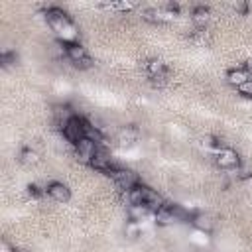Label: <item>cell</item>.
<instances>
[{
  "label": "cell",
  "instance_id": "6da1fadb",
  "mask_svg": "<svg viewBox=\"0 0 252 252\" xmlns=\"http://www.w3.org/2000/svg\"><path fill=\"white\" fill-rule=\"evenodd\" d=\"M45 20L49 24V28L57 33V37L61 39V43H71V41H77V28L75 24L71 22V18L57 6H47L45 8Z\"/></svg>",
  "mask_w": 252,
  "mask_h": 252
},
{
  "label": "cell",
  "instance_id": "7a4b0ae2",
  "mask_svg": "<svg viewBox=\"0 0 252 252\" xmlns=\"http://www.w3.org/2000/svg\"><path fill=\"white\" fill-rule=\"evenodd\" d=\"M61 47H63V55H65L77 69H91V67H93V57L89 55V51H87L79 41L61 43Z\"/></svg>",
  "mask_w": 252,
  "mask_h": 252
},
{
  "label": "cell",
  "instance_id": "3957f363",
  "mask_svg": "<svg viewBox=\"0 0 252 252\" xmlns=\"http://www.w3.org/2000/svg\"><path fill=\"white\" fill-rule=\"evenodd\" d=\"M61 132H63V138H65L67 142H71L73 146L79 144V142L85 138V118L75 114V116L61 128Z\"/></svg>",
  "mask_w": 252,
  "mask_h": 252
},
{
  "label": "cell",
  "instance_id": "277c9868",
  "mask_svg": "<svg viewBox=\"0 0 252 252\" xmlns=\"http://www.w3.org/2000/svg\"><path fill=\"white\" fill-rule=\"evenodd\" d=\"M110 177H112V181L116 183V187L122 189V191H130L134 185L140 183L138 173L132 171V169H124V167H116V169L110 173Z\"/></svg>",
  "mask_w": 252,
  "mask_h": 252
},
{
  "label": "cell",
  "instance_id": "5b68a950",
  "mask_svg": "<svg viewBox=\"0 0 252 252\" xmlns=\"http://www.w3.org/2000/svg\"><path fill=\"white\" fill-rule=\"evenodd\" d=\"M215 163L220 167V169H224V171H234L242 161H240V158H238V154L232 150V148H222V150H219L217 154H215Z\"/></svg>",
  "mask_w": 252,
  "mask_h": 252
},
{
  "label": "cell",
  "instance_id": "8992f818",
  "mask_svg": "<svg viewBox=\"0 0 252 252\" xmlns=\"http://www.w3.org/2000/svg\"><path fill=\"white\" fill-rule=\"evenodd\" d=\"M93 169H96V171H102V173H112L116 167L112 165V158H110V152L106 150V148H102V146H98V150H96V154H94V158L91 159V163H89Z\"/></svg>",
  "mask_w": 252,
  "mask_h": 252
},
{
  "label": "cell",
  "instance_id": "52a82bcc",
  "mask_svg": "<svg viewBox=\"0 0 252 252\" xmlns=\"http://www.w3.org/2000/svg\"><path fill=\"white\" fill-rule=\"evenodd\" d=\"M98 146H100V144H96L94 140L83 138L79 144H75V156H77V159L83 161V163H91V159L94 158Z\"/></svg>",
  "mask_w": 252,
  "mask_h": 252
},
{
  "label": "cell",
  "instance_id": "ba28073f",
  "mask_svg": "<svg viewBox=\"0 0 252 252\" xmlns=\"http://www.w3.org/2000/svg\"><path fill=\"white\" fill-rule=\"evenodd\" d=\"M45 193L55 201V203H69L71 199V189L69 185H65L63 181H51L45 187Z\"/></svg>",
  "mask_w": 252,
  "mask_h": 252
},
{
  "label": "cell",
  "instance_id": "9c48e42d",
  "mask_svg": "<svg viewBox=\"0 0 252 252\" xmlns=\"http://www.w3.org/2000/svg\"><path fill=\"white\" fill-rule=\"evenodd\" d=\"M191 224L197 228V230H201V232H205V234H211L213 232V228H215V219L209 215V213H195V215H191Z\"/></svg>",
  "mask_w": 252,
  "mask_h": 252
},
{
  "label": "cell",
  "instance_id": "30bf717a",
  "mask_svg": "<svg viewBox=\"0 0 252 252\" xmlns=\"http://www.w3.org/2000/svg\"><path fill=\"white\" fill-rule=\"evenodd\" d=\"M252 79V73L246 69V67H232V69H228L226 71V81H228V85H232V87H240V85H244L246 81H250Z\"/></svg>",
  "mask_w": 252,
  "mask_h": 252
},
{
  "label": "cell",
  "instance_id": "8fae6325",
  "mask_svg": "<svg viewBox=\"0 0 252 252\" xmlns=\"http://www.w3.org/2000/svg\"><path fill=\"white\" fill-rule=\"evenodd\" d=\"M144 69H146L148 77L154 79V81L169 75V71H167V67H165V63H163L161 59H148L146 65H144Z\"/></svg>",
  "mask_w": 252,
  "mask_h": 252
},
{
  "label": "cell",
  "instance_id": "7c38bea8",
  "mask_svg": "<svg viewBox=\"0 0 252 252\" xmlns=\"http://www.w3.org/2000/svg\"><path fill=\"white\" fill-rule=\"evenodd\" d=\"M138 138H140V132H138V128H134V126H124V128H120L118 134H116L118 144L124 146V148L134 146V144L138 142Z\"/></svg>",
  "mask_w": 252,
  "mask_h": 252
},
{
  "label": "cell",
  "instance_id": "4fadbf2b",
  "mask_svg": "<svg viewBox=\"0 0 252 252\" xmlns=\"http://www.w3.org/2000/svg\"><path fill=\"white\" fill-rule=\"evenodd\" d=\"M126 199H128V205H130V207L146 205V185H144V183L134 185L130 191H126Z\"/></svg>",
  "mask_w": 252,
  "mask_h": 252
},
{
  "label": "cell",
  "instance_id": "5bb4252c",
  "mask_svg": "<svg viewBox=\"0 0 252 252\" xmlns=\"http://www.w3.org/2000/svg\"><path fill=\"white\" fill-rule=\"evenodd\" d=\"M191 22L197 26V30H205V26L211 22V10L207 6H195L191 12Z\"/></svg>",
  "mask_w": 252,
  "mask_h": 252
},
{
  "label": "cell",
  "instance_id": "9a60e30c",
  "mask_svg": "<svg viewBox=\"0 0 252 252\" xmlns=\"http://www.w3.org/2000/svg\"><path fill=\"white\" fill-rule=\"evenodd\" d=\"M20 163L26 165V167H33V165L39 163V154L33 148H24L20 152Z\"/></svg>",
  "mask_w": 252,
  "mask_h": 252
},
{
  "label": "cell",
  "instance_id": "2e32d148",
  "mask_svg": "<svg viewBox=\"0 0 252 252\" xmlns=\"http://www.w3.org/2000/svg\"><path fill=\"white\" fill-rule=\"evenodd\" d=\"M203 146H205L207 150H211V152H215V154H217L219 150H222V148H224V144H222V140H220V138H217V136H211V134L203 138Z\"/></svg>",
  "mask_w": 252,
  "mask_h": 252
},
{
  "label": "cell",
  "instance_id": "e0dca14e",
  "mask_svg": "<svg viewBox=\"0 0 252 252\" xmlns=\"http://www.w3.org/2000/svg\"><path fill=\"white\" fill-rule=\"evenodd\" d=\"M234 171H236V179H240V181H246L252 177V167L248 163H240Z\"/></svg>",
  "mask_w": 252,
  "mask_h": 252
},
{
  "label": "cell",
  "instance_id": "ac0fdd59",
  "mask_svg": "<svg viewBox=\"0 0 252 252\" xmlns=\"http://www.w3.org/2000/svg\"><path fill=\"white\" fill-rule=\"evenodd\" d=\"M26 193H28V197H32V199H39V197L45 193V189H39V185L30 183V185L26 187Z\"/></svg>",
  "mask_w": 252,
  "mask_h": 252
},
{
  "label": "cell",
  "instance_id": "d6986e66",
  "mask_svg": "<svg viewBox=\"0 0 252 252\" xmlns=\"http://www.w3.org/2000/svg\"><path fill=\"white\" fill-rule=\"evenodd\" d=\"M232 8H234V12H236L238 16H246V14H248V10H250L248 2H244V0H236V2L232 4Z\"/></svg>",
  "mask_w": 252,
  "mask_h": 252
},
{
  "label": "cell",
  "instance_id": "ffe728a7",
  "mask_svg": "<svg viewBox=\"0 0 252 252\" xmlns=\"http://www.w3.org/2000/svg\"><path fill=\"white\" fill-rule=\"evenodd\" d=\"M0 59H2V65H4V67H8L10 63H16L18 55H16V51H2Z\"/></svg>",
  "mask_w": 252,
  "mask_h": 252
},
{
  "label": "cell",
  "instance_id": "44dd1931",
  "mask_svg": "<svg viewBox=\"0 0 252 252\" xmlns=\"http://www.w3.org/2000/svg\"><path fill=\"white\" fill-rule=\"evenodd\" d=\"M236 91H238V94H242L244 98H252V79L246 81L244 85H240Z\"/></svg>",
  "mask_w": 252,
  "mask_h": 252
},
{
  "label": "cell",
  "instance_id": "7402d4cb",
  "mask_svg": "<svg viewBox=\"0 0 252 252\" xmlns=\"http://www.w3.org/2000/svg\"><path fill=\"white\" fill-rule=\"evenodd\" d=\"M134 8L132 2H112V10H120V12H130Z\"/></svg>",
  "mask_w": 252,
  "mask_h": 252
},
{
  "label": "cell",
  "instance_id": "603a6c76",
  "mask_svg": "<svg viewBox=\"0 0 252 252\" xmlns=\"http://www.w3.org/2000/svg\"><path fill=\"white\" fill-rule=\"evenodd\" d=\"M138 234H140V226H138V222L132 220V222L126 226V236H132V238H134V236H138Z\"/></svg>",
  "mask_w": 252,
  "mask_h": 252
},
{
  "label": "cell",
  "instance_id": "cb8c5ba5",
  "mask_svg": "<svg viewBox=\"0 0 252 252\" xmlns=\"http://www.w3.org/2000/svg\"><path fill=\"white\" fill-rule=\"evenodd\" d=\"M2 252H12V248L8 246V242H2Z\"/></svg>",
  "mask_w": 252,
  "mask_h": 252
},
{
  "label": "cell",
  "instance_id": "d4e9b609",
  "mask_svg": "<svg viewBox=\"0 0 252 252\" xmlns=\"http://www.w3.org/2000/svg\"><path fill=\"white\" fill-rule=\"evenodd\" d=\"M246 69L252 73V55H250V57H248V61H246Z\"/></svg>",
  "mask_w": 252,
  "mask_h": 252
}]
</instances>
